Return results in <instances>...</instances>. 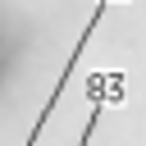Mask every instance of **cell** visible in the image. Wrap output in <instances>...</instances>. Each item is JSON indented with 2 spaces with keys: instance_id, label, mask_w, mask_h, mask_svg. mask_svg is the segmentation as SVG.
<instances>
[{
  "instance_id": "6da1fadb",
  "label": "cell",
  "mask_w": 146,
  "mask_h": 146,
  "mask_svg": "<svg viewBox=\"0 0 146 146\" xmlns=\"http://www.w3.org/2000/svg\"><path fill=\"white\" fill-rule=\"evenodd\" d=\"M114 5H128V0H114Z\"/></svg>"
}]
</instances>
